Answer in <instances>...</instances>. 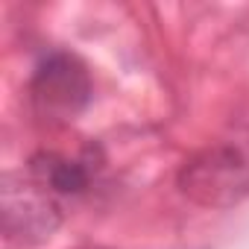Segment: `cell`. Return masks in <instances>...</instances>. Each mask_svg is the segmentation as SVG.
I'll list each match as a JSON object with an SVG mask.
<instances>
[{
    "label": "cell",
    "mask_w": 249,
    "mask_h": 249,
    "mask_svg": "<svg viewBox=\"0 0 249 249\" xmlns=\"http://www.w3.org/2000/svg\"><path fill=\"white\" fill-rule=\"evenodd\" d=\"M179 191L202 208H229L249 196V126H237L179 170Z\"/></svg>",
    "instance_id": "1"
},
{
    "label": "cell",
    "mask_w": 249,
    "mask_h": 249,
    "mask_svg": "<svg viewBox=\"0 0 249 249\" xmlns=\"http://www.w3.org/2000/svg\"><path fill=\"white\" fill-rule=\"evenodd\" d=\"M30 100L38 117L62 123L73 120L91 103L88 68L71 53H50L36 65L30 82Z\"/></svg>",
    "instance_id": "2"
},
{
    "label": "cell",
    "mask_w": 249,
    "mask_h": 249,
    "mask_svg": "<svg viewBox=\"0 0 249 249\" xmlns=\"http://www.w3.org/2000/svg\"><path fill=\"white\" fill-rule=\"evenodd\" d=\"M3 223L9 237L38 240L59 226L56 196H50L33 179H21V185H15L9 176L3 182Z\"/></svg>",
    "instance_id": "3"
},
{
    "label": "cell",
    "mask_w": 249,
    "mask_h": 249,
    "mask_svg": "<svg viewBox=\"0 0 249 249\" xmlns=\"http://www.w3.org/2000/svg\"><path fill=\"white\" fill-rule=\"evenodd\" d=\"M91 153L71 159L62 153H38L30 161V179L44 188L50 196H76L91 185L94 176Z\"/></svg>",
    "instance_id": "4"
}]
</instances>
